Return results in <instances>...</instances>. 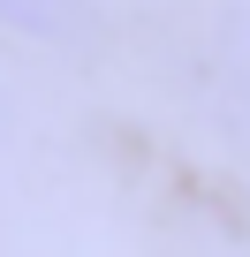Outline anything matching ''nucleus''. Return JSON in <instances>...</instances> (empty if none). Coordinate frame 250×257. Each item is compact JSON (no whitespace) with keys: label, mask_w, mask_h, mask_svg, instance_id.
<instances>
[{"label":"nucleus","mask_w":250,"mask_h":257,"mask_svg":"<svg viewBox=\"0 0 250 257\" xmlns=\"http://www.w3.org/2000/svg\"><path fill=\"white\" fill-rule=\"evenodd\" d=\"M0 31L38 38V46H68L91 31V0H0Z\"/></svg>","instance_id":"nucleus-1"}]
</instances>
